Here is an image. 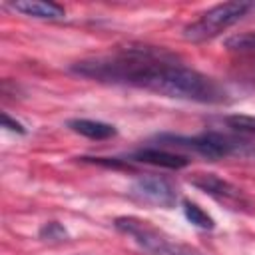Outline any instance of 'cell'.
Listing matches in <instances>:
<instances>
[{
	"instance_id": "9c48e42d",
	"label": "cell",
	"mask_w": 255,
	"mask_h": 255,
	"mask_svg": "<svg viewBox=\"0 0 255 255\" xmlns=\"http://www.w3.org/2000/svg\"><path fill=\"white\" fill-rule=\"evenodd\" d=\"M68 128L88 139H110L114 137L118 131L112 124H106V122H98V120H86V118H76V120H70L68 122Z\"/></svg>"
},
{
	"instance_id": "6da1fadb",
	"label": "cell",
	"mask_w": 255,
	"mask_h": 255,
	"mask_svg": "<svg viewBox=\"0 0 255 255\" xmlns=\"http://www.w3.org/2000/svg\"><path fill=\"white\" fill-rule=\"evenodd\" d=\"M78 76L104 84L131 86L165 98L221 104L227 92L209 76L185 66L173 52L157 46H128L114 54L80 60L70 66Z\"/></svg>"
},
{
	"instance_id": "30bf717a",
	"label": "cell",
	"mask_w": 255,
	"mask_h": 255,
	"mask_svg": "<svg viewBox=\"0 0 255 255\" xmlns=\"http://www.w3.org/2000/svg\"><path fill=\"white\" fill-rule=\"evenodd\" d=\"M181 209H183L185 219H187L189 223H193L195 227H199V229H213V227H215L213 217H211L205 209H201L197 203H193V201H189V199H183V201H181Z\"/></svg>"
},
{
	"instance_id": "4fadbf2b",
	"label": "cell",
	"mask_w": 255,
	"mask_h": 255,
	"mask_svg": "<svg viewBox=\"0 0 255 255\" xmlns=\"http://www.w3.org/2000/svg\"><path fill=\"white\" fill-rule=\"evenodd\" d=\"M40 237H42L44 241H66V239H68V231L64 229L62 223H58V221H48V223L42 225Z\"/></svg>"
},
{
	"instance_id": "7a4b0ae2",
	"label": "cell",
	"mask_w": 255,
	"mask_h": 255,
	"mask_svg": "<svg viewBox=\"0 0 255 255\" xmlns=\"http://www.w3.org/2000/svg\"><path fill=\"white\" fill-rule=\"evenodd\" d=\"M161 141H165L167 145H177V147H187L195 153H199L201 157L215 161L221 157H229V155H245L251 151L249 141L221 133V131H203L197 135H173V133H161L159 135Z\"/></svg>"
},
{
	"instance_id": "3957f363",
	"label": "cell",
	"mask_w": 255,
	"mask_h": 255,
	"mask_svg": "<svg viewBox=\"0 0 255 255\" xmlns=\"http://www.w3.org/2000/svg\"><path fill=\"white\" fill-rule=\"evenodd\" d=\"M251 8H253V2H239V0L211 6L197 20H193L183 28V38L193 44L207 42L219 36L221 32H225L227 28H231L233 24H237Z\"/></svg>"
},
{
	"instance_id": "8fae6325",
	"label": "cell",
	"mask_w": 255,
	"mask_h": 255,
	"mask_svg": "<svg viewBox=\"0 0 255 255\" xmlns=\"http://www.w3.org/2000/svg\"><path fill=\"white\" fill-rule=\"evenodd\" d=\"M225 48L237 54H255V32H247V34H235L231 38L225 40Z\"/></svg>"
},
{
	"instance_id": "5bb4252c",
	"label": "cell",
	"mask_w": 255,
	"mask_h": 255,
	"mask_svg": "<svg viewBox=\"0 0 255 255\" xmlns=\"http://www.w3.org/2000/svg\"><path fill=\"white\" fill-rule=\"evenodd\" d=\"M82 159L90 161V163L104 165V167H129V161H122V159H116V157H82Z\"/></svg>"
},
{
	"instance_id": "8992f818",
	"label": "cell",
	"mask_w": 255,
	"mask_h": 255,
	"mask_svg": "<svg viewBox=\"0 0 255 255\" xmlns=\"http://www.w3.org/2000/svg\"><path fill=\"white\" fill-rule=\"evenodd\" d=\"M129 195L141 203H147V205H155V207H163V209H169L175 205L177 201V193L173 189V185L165 179V177H159V175H139L131 187H129Z\"/></svg>"
},
{
	"instance_id": "ba28073f",
	"label": "cell",
	"mask_w": 255,
	"mask_h": 255,
	"mask_svg": "<svg viewBox=\"0 0 255 255\" xmlns=\"http://www.w3.org/2000/svg\"><path fill=\"white\" fill-rule=\"evenodd\" d=\"M12 8L24 16L38 18V20H62L66 16L64 6L56 2H44V0H16L12 2Z\"/></svg>"
},
{
	"instance_id": "2e32d148",
	"label": "cell",
	"mask_w": 255,
	"mask_h": 255,
	"mask_svg": "<svg viewBox=\"0 0 255 255\" xmlns=\"http://www.w3.org/2000/svg\"><path fill=\"white\" fill-rule=\"evenodd\" d=\"M251 56H255V54H251Z\"/></svg>"
},
{
	"instance_id": "9a60e30c",
	"label": "cell",
	"mask_w": 255,
	"mask_h": 255,
	"mask_svg": "<svg viewBox=\"0 0 255 255\" xmlns=\"http://www.w3.org/2000/svg\"><path fill=\"white\" fill-rule=\"evenodd\" d=\"M2 128H6V129H10V131H16V133H26V129H24V126L20 124V122H16V120H12L6 112L2 114Z\"/></svg>"
},
{
	"instance_id": "52a82bcc",
	"label": "cell",
	"mask_w": 255,
	"mask_h": 255,
	"mask_svg": "<svg viewBox=\"0 0 255 255\" xmlns=\"http://www.w3.org/2000/svg\"><path fill=\"white\" fill-rule=\"evenodd\" d=\"M129 159H133L137 163H149L155 167H165V169H183L189 165V159L185 155L173 153V151H167L161 147H141V149L133 151Z\"/></svg>"
},
{
	"instance_id": "277c9868",
	"label": "cell",
	"mask_w": 255,
	"mask_h": 255,
	"mask_svg": "<svg viewBox=\"0 0 255 255\" xmlns=\"http://www.w3.org/2000/svg\"><path fill=\"white\" fill-rule=\"evenodd\" d=\"M114 227L120 233L129 235L149 255H199L193 249H189L177 241H171V237H167L159 229L151 227L147 221H141L131 215L118 217L114 221Z\"/></svg>"
},
{
	"instance_id": "7c38bea8",
	"label": "cell",
	"mask_w": 255,
	"mask_h": 255,
	"mask_svg": "<svg viewBox=\"0 0 255 255\" xmlns=\"http://www.w3.org/2000/svg\"><path fill=\"white\" fill-rule=\"evenodd\" d=\"M225 124L239 133H255V116H227Z\"/></svg>"
},
{
	"instance_id": "5b68a950",
	"label": "cell",
	"mask_w": 255,
	"mask_h": 255,
	"mask_svg": "<svg viewBox=\"0 0 255 255\" xmlns=\"http://www.w3.org/2000/svg\"><path fill=\"white\" fill-rule=\"evenodd\" d=\"M189 183L231 211H253V203L245 191L215 173H193Z\"/></svg>"
}]
</instances>
